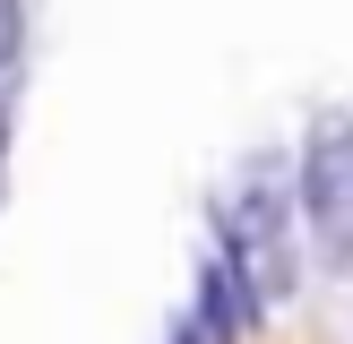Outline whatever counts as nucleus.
Returning a JSON list of instances; mask_svg holds the SVG:
<instances>
[{"label": "nucleus", "mask_w": 353, "mask_h": 344, "mask_svg": "<svg viewBox=\"0 0 353 344\" xmlns=\"http://www.w3.org/2000/svg\"><path fill=\"white\" fill-rule=\"evenodd\" d=\"M207 224H216V241L241 258V275H250L268 301H285V292L302 284V241H293L302 198H293V155L285 147H259L250 164H241V181L216 189Z\"/></svg>", "instance_id": "nucleus-1"}, {"label": "nucleus", "mask_w": 353, "mask_h": 344, "mask_svg": "<svg viewBox=\"0 0 353 344\" xmlns=\"http://www.w3.org/2000/svg\"><path fill=\"white\" fill-rule=\"evenodd\" d=\"M293 198L302 233L327 275H353V112H319L293 147Z\"/></svg>", "instance_id": "nucleus-2"}, {"label": "nucleus", "mask_w": 353, "mask_h": 344, "mask_svg": "<svg viewBox=\"0 0 353 344\" xmlns=\"http://www.w3.org/2000/svg\"><path fill=\"white\" fill-rule=\"evenodd\" d=\"M259 319H268V292L241 275V258L224 250V241H207L199 275H190V327H199L207 344H250Z\"/></svg>", "instance_id": "nucleus-3"}, {"label": "nucleus", "mask_w": 353, "mask_h": 344, "mask_svg": "<svg viewBox=\"0 0 353 344\" xmlns=\"http://www.w3.org/2000/svg\"><path fill=\"white\" fill-rule=\"evenodd\" d=\"M17 52H26V0H0V78L17 69Z\"/></svg>", "instance_id": "nucleus-4"}, {"label": "nucleus", "mask_w": 353, "mask_h": 344, "mask_svg": "<svg viewBox=\"0 0 353 344\" xmlns=\"http://www.w3.org/2000/svg\"><path fill=\"white\" fill-rule=\"evenodd\" d=\"M172 344H207V336H199V327H190V319H181V327H172Z\"/></svg>", "instance_id": "nucleus-5"}]
</instances>
